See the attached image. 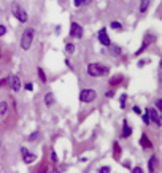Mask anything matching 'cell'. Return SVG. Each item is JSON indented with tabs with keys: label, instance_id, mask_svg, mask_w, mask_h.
<instances>
[{
	"label": "cell",
	"instance_id": "9a60e30c",
	"mask_svg": "<svg viewBox=\"0 0 162 173\" xmlns=\"http://www.w3.org/2000/svg\"><path fill=\"white\" fill-rule=\"evenodd\" d=\"M123 81H124V76H123V75H116V76L110 78V81H108V83H110L111 87H114V86H118V84H121Z\"/></svg>",
	"mask_w": 162,
	"mask_h": 173
},
{
	"label": "cell",
	"instance_id": "1f68e13d",
	"mask_svg": "<svg viewBox=\"0 0 162 173\" xmlns=\"http://www.w3.org/2000/svg\"><path fill=\"white\" fill-rule=\"evenodd\" d=\"M132 110H134V113H135V114H141V108H140V107H137V105H135Z\"/></svg>",
	"mask_w": 162,
	"mask_h": 173
},
{
	"label": "cell",
	"instance_id": "7c38bea8",
	"mask_svg": "<svg viewBox=\"0 0 162 173\" xmlns=\"http://www.w3.org/2000/svg\"><path fill=\"white\" fill-rule=\"evenodd\" d=\"M121 135H123L124 138H129L130 135H132V127H130V125L127 124V121H126V119L123 121V134H121Z\"/></svg>",
	"mask_w": 162,
	"mask_h": 173
},
{
	"label": "cell",
	"instance_id": "4316f807",
	"mask_svg": "<svg viewBox=\"0 0 162 173\" xmlns=\"http://www.w3.org/2000/svg\"><path fill=\"white\" fill-rule=\"evenodd\" d=\"M37 138H38V130H35V132H32V134L29 135V141H35Z\"/></svg>",
	"mask_w": 162,
	"mask_h": 173
},
{
	"label": "cell",
	"instance_id": "d4e9b609",
	"mask_svg": "<svg viewBox=\"0 0 162 173\" xmlns=\"http://www.w3.org/2000/svg\"><path fill=\"white\" fill-rule=\"evenodd\" d=\"M141 119H143V122L146 124V125H150V124H151V121H150V116H148V111H145V113L141 114Z\"/></svg>",
	"mask_w": 162,
	"mask_h": 173
},
{
	"label": "cell",
	"instance_id": "52a82bcc",
	"mask_svg": "<svg viewBox=\"0 0 162 173\" xmlns=\"http://www.w3.org/2000/svg\"><path fill=\"white\" fill-rule=\"evenodd\" d=\"M151 42H154V37H153V35H150V33H148V35H145L143 43H141V46H140V48H138V49L134 53V56H135V57H138L140 54H143V53H145V49L148 48V45H150Z\"/></svg>",
	"mask_w": 162,
	"mask_h": 173
},
{
	"label": "cell",
	"instance_id": "836d02e7",
	"mask_svg": "<svg viewBox=\"0 0 162 173\" xmlns=\"http://www.w3.org/2000/svg\"><path fill=\"white\" fill-rule=\"evenodd\" d=\"M83 3H84V0H75V6H76V8H80Z\"/></svg>",
	"mask_w": 162,
	"mask_h": 173
},
{
	"label": "cell",
	"instance_id": "8fae6325",
	"mask_svg": "<svg viewBox=\"0 0 162 173\" xmlns=\"http://www.w3.org/2000/svg\"><path fill=\"white\" fill-rule=\"evenodd\" d=\"M140 145H141V148H145V149H151V148H153V143L150 141V138H148V135H146V134L141 135V138H140Z\"/></svg>",
	"mask_w": 162,
	"mask_h": 173
},
{
	"label": "cell",
	"instance_id": "7a4b0ae2",
	"mask_svg": "<svg viewBox=\"0 0 162 173\" xmlns=\"http://www.w3.org/2000/svg\"><path fill=\"white\" fill-rule=\"evenodd\" d=\"M33 40H35V29L33 27H27L21 35V48L24 51H29Z\"/></svg>",
	"mask_w": 162,
	"mask_h": 173
},
{
	"label": "cell",
	"instance_id": "7402d4cb",
	"mask_svg": "<svg viewBox=\"0 0 162 173\" xmlns=\"http://www.w3.org/2000/svg\"><path fill=\"white\" fill-rule=\"evenodd\" d=\"M110 27H111V29H114V30H123V24H121V22H118V21H111L110 22Z\"/></svg>",
	"mask_w": 162,
	"mask_h": 173
},
{
	"label": "cell",
	"instance_id": "e575fe53",
	"mask_svg": "<svg viewBox=\"0 0 162 173\" xmlns=\"http://www.w3.org/2000/svg\"><path fill=\"white\" fill-rule=\"evenodd\" d=\"M26 91H33V86H32V83H27V84H26Z\"/></svg>",
	"mask_w": 162,
	"mask_h": 173
},
{
	"label": "cell",
	"instance_id": "74e56055",
	"mask_svg": "<svg viewBox=\"0 0 162 173\" xmlns=\"http://www.w3.org/2000/svg\"><path fill=\"white\" fill-rule=\"evenodd\" d=\"M65 64H67V67H70V69H72V64H70L69 59H65Z\"/></svg>",
	"mask_w": 162,
	"mask_h": 173
},
{
	"label": "cell",
	"instance_id": "30bf717a",
	"mask_svg": "<svg viewBox=\"0 0 162 173\" xmlns=\"http://www.w3.org/2000/svg\"><path fill=\"white\" fill-rule=\"evenodd\" d=\"M157 156L156 154H151V157H150V161H148V172L150 173H154L157 170Z\"/></svg>",
	"mask_w": 162,
	"mask_h": 173
},
{
	"label": "cell",
	"instance_id": "4dcf8cb0",
	"mask_svg": "<svg viewBox=\"0 0 162 173\" xmlns=\"http://www.w3.org/2000/svg\"><path fill=\"white\" fill-rule=\"evenodd\" d=\"M5 33H6V27L3 24H0V37H3Z\"/></svg>",
	"mask_w": 162,
	"mask_h": 173
},
{
	"label": "cell",
	"instance_id": "ba28073f",
	"mask_svg": "<svg viewBox=\"0 0 162 173\" xmlns=\"http://www.w3.org/2000/svg\"><path fill=\"white\" fill-rule=\"evenodd\" d=\"M148 111V116H150V121L151 122L156 124V127H161V116H159V111L156 110V108H146Z\"/></svg>",
	"mask_w": 162,
	"mask_h": 173
},
{
	"label": "cell",
	"instance_id": "603a6c76",
	"mask_svg": "<svg viewBox=\"0 0 162 173\" xmlns=\"http://www.w3.org/2000/svg\"><path fill=\"white\" fill-rule=\"evenodd\" d=\"M126 100H127V94H121V97H119V107L123 108H126Z\"/></svg>",
	"mask_w": 162,
	"mask_h": 173
},
{
	"label": "cell",
	"instance_id": "9c48e42d",
	"mask_svg": "<svg viewBox=\"0 0 162 173\" xmlns=\"http://www.w3.org/2000/svg\"><path fill=\"white\" fill-rule=\"evenodd\" d=\"M97 38H99L100 45L107 46V48L111 45V40H110V37H108V33H107V29H100L99 33H97Z\"/></svg>",
	"mask_w": 162,
	"mask_h": 173
},
{
	"label": "cell",
	"instance_id": "d6a6232c",
	"mask_svg": "<svg viewBox=\"0 0 162 173\" xmlns=\"http://www.w3.org/2000/svg\"><path fill=\"white\" fill-rule=\"evenodd\" d=\"M19 152H21V156H26V154H27V152H29V149H27L26 146H22L21 149H19Z\"/></svg>",
	"mask_w": 162,
	"mask_h": 173
},
{
	"label": "cell",
	"instance_id": "60d3db41",
	"mask_svg": "<svg viewBox=\"0 0 162 173\" xmlns=\"http://www.w3.org/2000/svg\"><path fill=\"white\" fill-rule=\"evenodd\" d=\"M53 173H59V170H57V168H53Z\"/></svg>",
	"mask_w": 162,
	"mask_h": 173
},
{
	"label": "cell",
	"instance_id": "d590c367",
	"mask_svg": "<svg viewBox=\"0 0 162 173\" xmlns=\"http://www.w3.org/2000/svg\"><path fill=\"white\" fill-rule=\"evenodd\" d=\"M146 62H150V59H145V60H140V62H138V67H143L145 64Z\"/></svg>",
	"mask_w": 162,
	"mask_h": 173
},
{
	"label": "cell",
	"instance_id": "44dd1931",
	"mask_svg": "<svg viewBox=\"0 0 162 173\" xmlns=\"http://www.w3.org/2000/svg\"><path fill=\"white\" fill-rule=\"evenodd\" d=\"M113 148H114V159H119V156H121L119 143H118V141H114V143H113Z\"/></svg>",
	"mask_w": 162,
	"mask_h": 173
},
{
	"label": "cell",
	"instance_id": "2e32d148",
	"mask_svg": "<svg viewBox=\"0 0 162 173\" xmlns=\"http://www.w3.org/2000/svg\"><path fill=\"white\" fill-rule=\"evenodd\" d=\"M35 159H37V154H35V152H32V151H29L26 156H22L24 164H32V162H35Z\"/></svg>",
	"mask_w": 162,
	"mask_h": 173
},
{
	"label": "cell",
	"instance_id": "e0dca14e",
	"mask_svg": "<svg viewBox=\"0 0 162 173\" xmlns=\"http://www.w3.org/2000/svg\"><path fill=\"white\" fill-rule=\"evenodd\" d=\"M6 113H8V102L2 100L0 102V118H3Z\"/></svg>",
	"mask_w": 162,
	"mask_h": 173
},
{
	"label": "cell",
	"instance_id": "cb8c5ba5",
	"mask_svg": "<svg viewBox=\"0 0 162 173\" xmlns=\"http://www.w3.org/2000/svg\"><path fill=\"white\" fill-rule=\"evenodd\" d=\"M49 159H51L53 164H56V162L59 161V157H57V154H56V151H54V149H51V151H49Z\"/></svg>",
	"mask_w": 162,
	"mask_h": 173
},
{
	"label": "cell",
	"instance_id": "4fadbf2b",
	"mask_svg": "<svg viewBox=\"0 0 162 173\" xmlns=\"http://www.w3.org/2000/svg\"><path fill=\"white\" fill-rule=\"evenodd\" d=\"M108 48H110L111 56H114V57H119L121 54H123V49H121V46H118V45H113V43H111Z\"/></svg>",
	"mask_w": 162,
	"mask_h": 173
},
{
	"label": "cell",
	"instance_id": "3957f363",
	"mask_svg": "<svg viewBox=\"0 0 162 173\" xmlns=\"http://www.w3.org/2000/svg\"><path fill=\"white\" fill-rule=\"evenodd\" d=\"M11 15L15 16L19 22H27V21H29V15H27V11L22 8L21 5H19L18 2L11 3Z\"/></svg>",
	"mask_w": 162,
	"mask_h": 173
},
{
	"label": "cell",
	"instance_id": "5b68a950",
	"mask_svg": "<svg viewBox=\"0 0 162 173\" xmlns=\"http://www.w3.org/2000/svg\"><path fill=\"white\" fill-rule=\"evenodd\" d=\"M6 81H8L10 89H11L13 92H19V91H21L22 83H21V80H19V76H18V75H11V76H10Z\"/></svg>",
	"mask_w": 162,
	"mask_h": 173
},
{
	"label": "cell",
	"instance_id": "ac0fdd59",
	"mask_svg": "<svg viewBox=\"0 0 162 173\" xmlns=\"http://www.w3.org/2000/svg\"><path fill=\"white\" fill-rule=\"evenodd\" d=\"M37 73H38V78H40V81H42L43 84L48 81V78H46V73H45V70H43L42 67H38V69H37Z\"/></svg>",
	"mask_w": 162,
	"mask_h": 173
},
{
	"label": "cell",
	"instance_id": "8d00e7d4",
	"mask_svg": "<svg viewBox=\"0 0 162 173\" xmlns=\"http://www.w3.org/2000/svg\"><path fill=\"white\" fill-rule=\"evenodd\" d=\"M46 172H48V167H46V165H43V167H42V170H40L38 173H46Z\"/></svg>",
	"mask_w": 162,
	"mask_h": 173
},
{
	"label": "cell",
	"instance_id": "f1b7e54d",
	"mask_svg": "<svg viewBox=\"0 0 162 173\" xmlns=\"http://www.w3.org/2000/svg\"><path fill=\"white\" fill-rule=\"evenodd\" d=\"M156 110H157V111H161V110H162V100H161V99H157V100H156Z\"/></svg>",
	"mask_w": 162,
	"mask_h": 173
},
{
	"label": "cell",
	"instance_id": "ffe728a7",
	"mask_svg": "<svg viewBox=\"0 0 162 173\" xmlns=\"http://www.w3.org/2000/svg\"><path fill=\"white\" fill-rule=\"evenodd\" d=\"M75 45H73V43H65V53L69 54V56H72L73 53H75Z\"/></svg>",
	"mask_w": 162,
	"mask_h": 173
},
{
	"label": "cell",
	"instance_id": "83f0119b",
	"mask_svg": "<svg viewBox=\"0 0 162 173\" xmlns=\"http://www.w3.org/2000/svg\"><path fill=\"white\" fill-rule=\"evenodd\" d=\"M105 97H107V99H113V97H114V91H113V89L107 91V92H105Z\"/></svg>",
	"mask_w": 162,
	"mask_h": 173
},
{
	"label": "cell",
	"instance_id": "f35d334b",
	"mask_svg": "<svg viewBox=\"0 0 162 173\" xmlns=\"http://www.w3.org/2000/svg\"><path fill=\"white\" fill-rule=\"evenodd\" d=\"M124 165H126V168H130V167H129V165H130V162H129V161L124 162Z\"/></svg>",
	"mask_w": 162,
	"mask_h": 173
},
{
	"label": "cell",
	"instance_id": "6da1fadb",
	"mask_svg": "<svg viewBox=\"0 0 162 173\" xmlns=\"http://www.w3.org/2000/svg\"><path fill=\"white\" fill-rule=\"evenodd\" d=\"M86 72L89 76L92 78H100V76H107L108 73H110V69H108L107 65H103V64H97V62H92L87 65Z\"/></svg>",
	"mask_w": 162,
	"mask_h": 173
},
{
	"label": "cell",
	"instance_id": "f546056e",
	"mask_svg": "<svg viewBox=\"0 0 162 173\" xmlns=\"http://www.w3.org/2000/svg\"><path fill=\"white\" fill-rule=\"evenodd\" d=\"M132 173H143V168L138 167V165L137 167H132Z\"/></svg>",
	"mask_w": 162,
	"mask_h": 173
},
{
	"label": "cell",
	"instance_id": "484cf974",
	"mask_svg": "<svg viewBox=\"0 0 162 173\" xmlns=\"http://www.w3.org/2000/svg\"><path fill=\"white\" fill-rule=\"evenodd\" d=\"M97 172H99V173H111V167H108V165H103V167H100Z\"/></svg>",
	"mask_w": 162,
	"mask_h": 173
},
{
	"label": "cell",
	"instance_id": "ab89813d",
	"mask_svg": "<svg viewBox=\"0 0 162 173\" xmlns=\"http://www.w3.org/2000/svg\"><path fill=\"white\" fill-rule=\"evenodd\" d=\"M5 83H6V80H0V86H3Z\"/></svg>",
	"mask_w": 162,
	"mask_h": 173
},
{
	"label": "cell",
	"instance_id": "277c9868",
	"mask_svg": "<svg viewBox=\"0 0 162 173\" xmlns=\"http://www.w3.org/2000/svg\"><path fill=\"white\" fill-rule=\"evenodd\" d=\"M97 99V92L94 89H83L80 92V102L81 103H92Z\"/></svg>",
	"mask_w": 162,
	"mask_h": 173
},
{
	"label": "cell",
	"instance_id": "8992f818",
	"mask_svg": "<svg viewBox=\"0 0 162 173\" xmlns=\"http://www.w3.org/2000/svg\"><path fill=\"white\" fill-rule=\"evenodd\" d=\"M83 32H84V29L81 27L78 22H75V21H72V24H70V37H73V38H83Z\"/></svg>",
	"mask_w": 162,
	"mask_h": 173
},
{
	"label": "cell",
	"instance_id": "b9f144b4",
	"mask_svg": "<svg viewBox=\"0 0 162 173\" xmlns=\"http://www.w3.org/2000/svg\"><path fill=\"white\" fill-rule=\"evenodd\" d=\"M0 57H2V49H0Z\"/></svg>",
	"mask_w": 162,
	"mask_h": 173
},
{
	"label": "cell",
	"instance_id": "d6986e66",
	"mask_svg": "<svg viewBox=\"0 0 162 173\" xmlns=\"http://www.w3.org/2000/svg\"><path fill=\"white\" fill-rule=\"evenodd\" d=\"M150 8V0H140V13H146Z\"/></svg>",
	"mask_w": 162,
	"mask_h": 173
},
{
	"label": "cell",
	"instance_id": "5bb4252c",
	"mask_svg": "<svg viewBox=\"0 0 162 173\" xmlns=\"http://www.w3.org/2000/svg\"><path fill=\"white\" fill-rule=\"evenodd\" d=\"M43 102H45L46 107H53L54 102H56V100H54V94L53 92H46L45 97H43Z\"/></svg>",
	"mask_w": 162,
	"mask_h": 173
}]
</instances>
